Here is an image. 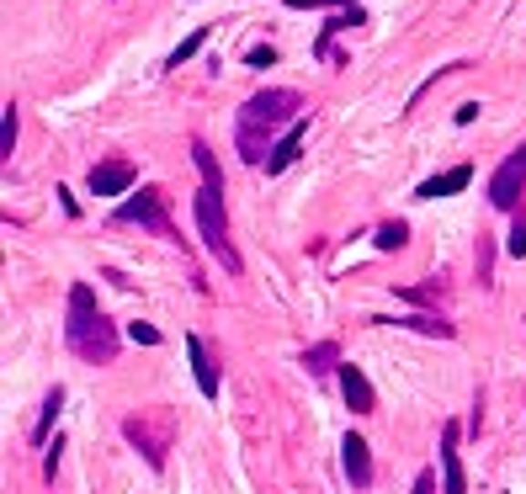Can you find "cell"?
Segmentation results:
<instances>
[{"label": "cell", "instance_id": "cell-1", "mask_svg": "<svg viewBox=\"0 0 526 494\" xmlns=\"http://www.w3.org/2000/svg\"><path fill=\"white\" fill-rule=\"evenodd\" d=\"M69 324H64V345L80 356V362H91V367H112L118 362V324L101 314V304H96L91 282H75L69 287V314H64Z\"/></svg>", "mask_w": 526, "mask_h": 494}, {"label": "cell", "instance_id": "cell-2", "mask_svg": "<svg viewBox=\"0 0 526 494\" xmlns=\"http://www.w3.org/2000/svg\"><path fill=\"white\" fill-rule=\"evenodd\" d=\"M287 118H304V96L287 91V86H272V91H255L240 107V118H234V139H240V155L250 160V165H266V133L272 128H282Z\"/></svg>", "mask_w": 526, "mask_h": 494}, {"label": "cell", "instance_id": "cell-3", "mask_svg": "<svg viewBox=\"0 0 526 494\" xmlns=\"http://www.w3.org/2000/svg\"><path fill=\"white\" fill-rule=\"evenodd\" d=\"M191 213H197V234H202L208 255L223 261L229 277H240V250L229 240V213H223V186H202V191L191 197Z\"/></svg>", "mask_w": 526, "mask_h": 494}, {"label": "cell", "instance_id": "cell-4", "mask_svg": "<svg viewBox=\"0 0 526 494\" xmlns=\"http://www.w3.org/2000/svg\"><path fill=\"white\" fill-rule=\"evenodd\" d=\"M123 436L139 447V458L155 468V473H165V458H170V447H176V409H165V404L139 409V415L123 420Z\"/></svg>", "mask_w": 526, "mask_h": 494}, {"label": "cell", "instance_id": "cell-5", "mask_svg": "<svg viewBox=\"0 0 526 494\" xmlns=\"http://www.w3.org/2000/svg\"><path fill=\"white\" fill-rule=\"evenodd\" d=\"M118 223H139V229H150V234H160V240H176V223H170V213H165V197H160L155 186H144L139 197H128V202H118ZM181 245V240H176Z\"/></svg>", "mask_w": 526, "mask_h": 494}, {"label": "cell", "instance_id": "cell-6", "mask_svg": "<svg viewBox=\"0 0 526 494\" xmlns=\"http://www.w3.org/2000/svg\"><path fill=\"white\" fill-rule=\"evenodd\" d=\"M521 191H526V144L511 149V155L500 160V170L490 176V208L516 213V208H521Z\"/></svg>", "mask_w": 526, "mask_h": 494}, {"label": "cell", "instance_id": "cell-7", "mask_svg": "<svg viewBox=\"0 0 526 494\" xmlns=\"http://www.w3.org/2000/svg\"><path fill=\"white\" fill-rule=\"evenodd\" d=\"M133 181H139V170H133L128 160H101V165H91V197H123Z\"/></svg>", "mask_w": 526, "mask_h": 494}, {"label": "cell", "instance_id": "cell-8", "mask_svg": "<svg viewBox=\"0 0 526 494\" xmlns=\"http://www.w3.org/2000/svg\"><path fill=\"white\" fill-rule=\"evenodd\" d=\"M458 426L447 420L441 426V494H468V479H463V458H458Z\"/></svg>", "mask_w": 526, "mask_h": 494}, {"label": "cell", "instance_id": "cell-9", "mask_svg": "<svg viewBox=\"0 0 526 494\" xmlns=\"http://www.w3.org/2000/svg\"><path fill=\"white\" fill-rule=\"evenodd\" d=\"M304 139H309V112H304V118H293V128H287L277 144H272V155H266V176H282V170H287V165L298 160Z\"/></svg>", "mask_w": 526, "mask_h": 494}, {"label": "cell", "instance_id": "cell-10", "mask_svg": "<svg viewBox=\"0 0 526 494\" xmlns=\"http://www.w3.org/2000/svg\"><path fill=\"white\" fill-rule=\"evenodd\" d=\"M341 468H346V479H351V489H367L372 484V452L356 431L341 441Z\"/></svg>", "mask_w": 526, "mask_h": 494}, {"label": "cell", "instance_id": "cell-11", "mask_svg": "<svg viewBox=\"0 0 526 494\" xmlns=\"http://www.w3.org/2000/svg\"><path fill=\"white\" fill-rule=\"evenodd\" d=\"M341 394H346V404H351V415H372V409H377V394H372L367 372L351 367V362H341Z\"/></svg>", "mask_w": 526, "mask_h": 494}, {"label": "cell", "instance_id": "cell-12", "mask_svg": "<svg viewBox=\"0 0 526 494\" xmlns=\"http://www.w3.org/2000/svg\"><path fill=\"white\" fill-rule=\"evenodd\" d=\"M186 356H191L197 394H202V399H218V367H213V356H208V345H202V335H186Z\"/></svg>", "mask_w": 526, "mask_h": 494}, {"label": "cell", "instance_id": "cell-13", "mask_svg": "<svg viewBox=\"0 0 526 494\" xmlns=\"http://www.w3.org/2000/svg\"><path fill=\"white\" fill-rule=\"evenodd\" d=\"M372 324H399V330H415V335H436V340H452V335H458V324H447L441 314H426V309L404 314V319H372Z\"/></svg>", "mask_w": 526, "mask_h": 494}, {"label": "cell", "instance_id": "cell-14", "mask_svg": "<svg viewBox=\"0 0 526 494\" xmlns=\"http://www.w3.org/2000/svg\"><path fill=\"white\" fill-rule=\"evenodd\" d=\"M468 181H473V165H452V170H441V176H431V181L415 186V197H420V202H436V197H452V191H463Z\"/></svg>", "mask_w": 526, "mask_h": 494}, {"label": "cell", "instance_id": "cell-15", "mask_svg": "<svg viewBox=\"0 0 526 494\" xmlns=\"http://www.w3.org/2000/svg\"><path fill=\"white\" fill-rule=\"evenodd\" d=\"M304 367H309L314 377H325V372H341V345H335V340H319V345H309V351H304Z\"/></svg>", "mask_w": 526, "mask_h": 494}, {"label": "cell", "instance_id": "cell-16", "mask_svg": "<svg viewBox=\"0 0 526 494\" xmlns=\"http://www.w3.org/2000/svg\"><path fill=\"white\" fill-rule=\"evenodd\" d=\"M64 409V388L54 383V394L43 399V415H37V426H32V447H48V431H54V420H59Z\"/></svg>", "mask_w": 526, "mask_h": 494}, {"label": "cell", "instance_id": "cell-17", "mask_svg": "<svg viewBox=\"0 0 526 494\" xmlns=\"http://www.w3.org/2000/svg\"><path fill=\"white\" fill-rule=\"evenodd\" d=\"M404 304H415V309H431V304H441L447 298V282L441 277H431V282H420V287H394Z\"/></svg>", "mask_w": 526, "mask_h": 494}, {"label": "cell", "instance_id": "cell-18", "mask_svg": "<svg viewBox=\"0 0 526 494\" xmlns=\"http://www.w3.org/2000/svg\"><path fill=\"white\" fill-rule=\"evenodd\" d=\"M191 160H197V170H202V186H223V170H218V155L202 144V139H191Z\"/></svg>", "mask_w": 526, "mask_h": 494}, {"label": "cell", "instance_id": "cell-19", "mask_svg": "<svg viewBox=\"0 0 526 494\" xmlns=\"http://www.w3.org/2000/svg\"><path fill=\"white\" fill-rule=\"evenodd\" d=\"M372 245L383 250V255H394V250H404V245H409V223H404V218H394V223H383Z\"/></svg>", "mask_w": 526, "mask_h": 494}, {"label": "cell", "instance_id": "cell-20", "mask_svg": "<svg viewBox=\"0 0 526 494\" xmlns=\"http://www.w3.org/2000/svg\"><path fill=\"white\" fill-rule=\"evenodd\" d=\"M202 43H208V27H197V32H191V37H181V48H176V54H170V69H181V64L191 59V54H197V48H202Z\"/></svg>", "mask_w": 526, "mask_h": 494}, {"label": "cell", "instance_id": "cell-21", "mask_svg": "<svg viewBox=\"0 0 526 494\" xmlns=\"http://www.w3.org/2000/svg\"><path fill=\"white\" fill-rule=\"evenodd\" d=\"M11 149H16V107L5 101V123H0V155L11 160Z\"/></svg>", "mask_w": 526, "mask_h": 494}, {"label": "cell", "instance_id": "cell-22", "mask_svg": "<svg viewBox=\"0 0 526 494\" xmlns=\"http://www.w3.org/2000/svg\"><path fill=\"white\" fill-rule=\"evenodd\" d=\"M245 64L250 69H272V64H277V48H272V43H255V48H245Z\"/></svg>", "mask_w": 526, "mask_h": 494}, {"label": "cell", "instance_id": "cell-23", "mask_svg": "<svg viewBox=\"0 0 526 494\" xmlns=\"http://www.w3.org/2000/svg\"><path fill=\"white\" fill-rule=\"evenodd\" d=\"M505 250H511L516 261L526 255V213H516V223H511V240H505Z\"/></svg>", "mask_w": 526, "mask_h": 494}, {"label": "cell", "instance_id": "cell-24", "mask_svg": "<svg viewBox=\"0 0 526 494\" xmlns=\"http://www.w3.org/2000/svg\"><path fill=\"white\" fill-rule=\"evenodd\" d=\"M128 340H139V345H160V330L139 319V324H128Z\"/></svg>", "mask_w": 526, "mask_h": 494}, {"label": "cell", "instance_id": "cell-25", "mask_svg": "<svg viewBox=\"0 0 526 494\" xmlns=\"http://www.w3.org/2000/svg\"><path fill=\"white\" fill-rule=\"evenodd\" d=\"M293 11H325V5H356V0H287Z\"/></svg>", "mask_w": 526, "mask_h": 494}, {"label": "cell", "instance_id": "cell-26", "mask_svg": "<svg viewBox=\"0 0 526 494\" xmlns=\"http://www.w3.org/2000/svg\"><path fill=\"white\" fill-rule=\"evenodd\" d=\"M415 494H436V473H431V468H420V479H415Z\"/></svg>", "mask_w": 526, "mask_h": 494}, {"label": "cell", "instance_id": "cell-27", "mask_svg": "<svg viewBox=\"0 0 526 494\" xmlns=\"http://www.w3.org/2000/svg\"><path fill=\"white\" fill-rule=\"evenodd\" d=\"M473 118H479V101H463V107H458V123H473Z\"/></svg>", "mask_w": 526, "mask_h": 494}]
</instances>
